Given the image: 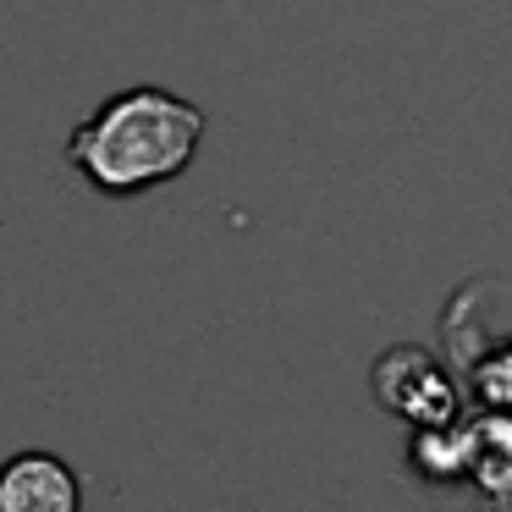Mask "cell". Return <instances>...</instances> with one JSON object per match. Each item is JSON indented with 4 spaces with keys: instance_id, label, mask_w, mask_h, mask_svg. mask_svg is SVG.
Listing matches in <instances>:
<instances>
[{
    "instance_id": "obj_1",
    "label": "cell",
    "mask_w": 512,
    "mask_h": 512,
    "mask_svg": "<svg viewBox=\"0 0 512 512\" xmlns=\"http://www.w3.org/2000/svg\"><path fill=\"white\" fill-rule=\"evenodd\" d=\"M204 144V111L160 83L100 100L67 138V166L89 182L100 199H138L193 166Z\"/></svg>"
},
{
    "instance_id": "obj_2",
    "label": "cell",
    "mask_w": 512,
    "mask_h": 512,
    "mask_svg": "<svg viewBox=\"0 0 512 512\" xmlns=\"http://www.w3.org/2000/svg\"><path fill=\"white\" fill-rule=\"evenodd\" d=\"M369 386H375V402L386 413H397L402 424L413 430H430V424H452L468 413L463 391H457L452 369L430 353V347H413V342H397L375 358L369 369Z\"/></svg>"
},
{
    "instance_id": "obj_3",
    "label": "cell",
    "mask_w": 512,
    "mask_h": 512,
    "mask_svg": "<svg viewBox=\"0 0 512 512\" xmlns=\"http://www.w3.org/2000/svg\"><path fill=\"white\" fill-rule=\"evenodd\" d=\"M441 347L452 380L474 369L479 358L512 347V276H474L452 292L441 309Z\"/></svg>"
},
{
    "instance_id": "obj_4",
    "label": "cell",
    "mask_w": 512,
    "mask_h": 512,
    "mask_svg": "<svg viewBox=\"0 0 512 512\" xmlns=\"http://www.w3.org/2000/svg\"><path fill=\"white\" fill-rule=\"evenodd\" d=\"M83 501V479L56 452H12L0 463V512H72Z\"/></svg>"
},
{
    "instance_id": "obj_5",
    "label": "cell",
    "mask_w": 512,
    "mask_h": 512,
    "mask_svg": "<svg viewBox=\"0 0 512 512\" xmlns=\"http://www.w3.org/2000/svg\"><path fill=\"white\" fill-rule=\"evenodd\" d=\"M468 485L512 507V413L468 408Z\"/></svg>"
}]
</instances>
